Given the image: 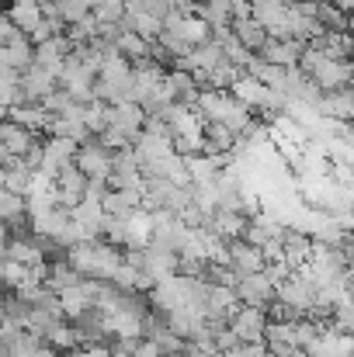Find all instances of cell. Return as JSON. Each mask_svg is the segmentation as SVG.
Masks as SVG:
<instances>
[{
  "mask_svg": "<svg viewBox=\"0 0 354 357\" xmlns=\"http://www.w3.org/2000/svg\"><path fill=\"white\" fill-rule=\"evenodd\" d=\"M56 35H66V24H63V21H52V17H42V21H38V24L28 31L31 45H42V42L56 38Z\"/></svg>",
  "mask_w": 354,
  "mask_h": 357,
  "instance_id": "cell-18",
  "label": "cell"
},
{
  "mask_svg": "<svg viewBox=\"0 0 354 357\" xmlns=\"http://www.w3.org/2000/svg\"><path fill=\"white\" fill-rule=\"evenodd\" d=\"M351 91H354V80H351Z\"/></svg>",
  "mask_w": 354,
  "mask_h": 357,
  "instance_id": "cell-24",
  "label": "cell"
},
{
  "mask_svg": "<svg viewBox=\"0 0 354 357\" xmlns=\"http://www.w3.org/2000/svg\"><path fill=\"white\" fill-rule=\"evenodd\" d=\"M112 156H115V153H108V149L91 135L84 146H77L73 167H77L84 177H91V181H108V177H112Z\"/></svg>",
  "mask_w": 354,
  "mask_h": 357,
  "instance_id": "cell-1",
  "label": "cell"
},
{
  "mask_svg": "<svg viewBox=\"0 0 354 357\" xmlns=\"http://www.w3.org/2000/svg\"><path fill=\"white\" fill-rule=\"evenodd\" d=\"M233 35L236 42L243 45V49H250L253 56L264 49V42H267V31H264V24H257L253 17H246V21H233Z\"/></svg>",
  "mask_w": 354,
  "mask_h": 357,
  "instance_id": "cell-14",
  "label": "cell"
},
{
  "mask_svg": "<svg viewBox=\"0 0 354 357\" xmlns=\"http://www.w3.org/2000/svg\"><path fill=\"white\" fill-rule=\"evenodd\" d=\"M306 42H299V38H267L264 42V49L257 52V59L260 63H267V66H281V70H299V59L306 56Z\"/></svg>",
  "mask_w": 354,
  "mask_h": 357,
  "instance_id": "cell-2",
  "label": "cell"
},
{
  "mask_svg": "<svg viewBox=\"0 0 354 357\" xmlns=\"http://www.w3.org/2000/svg\"><path fill=\"white\" fill-rule=\"evenodd\" d=\"M226 267L233 271L236 278H250V274H260L267 264H264V253L243 239H233L226 243Z\"/></svg>",
  "mask_w": 354,
  "mask_h": 357,
  "instance_id": "cell-5",
  "label": "cell"
},
{
  "mask_svg": "<svg viewBox=\"0 0 354 357\" xmlns=\"http://www.w3.org/2000/svg\"><path fill=\"white\" fill-rule=\"evenodd\" d=\"M230 330L236 333L239 344H260L264 340V330H267V312L264 309H250V305H239L230 319Z\"/></svg>",
  "mask_w": 354,
  "mask_h": 357,
  "instance_id": "cell-6",
  "label": "cell"
},
{
  "mask_svg": "<svg viewBox=\"0 0 354 357\" xmlns=\"http://www.w3.org/2000/svg\"><path fill=\"white\" fill-rule=\"evenodd\" d=\"M0 14H7V0H0Z\"/></svg>",
  "mask_w": 354,
  "mask_h": 357,
  "instance_id": "cell-23",
  "label": "cell"
},
{
  "mask_svg": "<svg viewBox=\"0 0 354 357\" xmlns=\"http://www.w3.org/2000/svg\"><path fill=\"white\" fill-rule=\"evenodd\" d=\"M7 239H10V229H7V226H3V222H0V250H3V246H7Z\"/></svg>",
  "mask_w": 354,
  "mask_h": 357,
  "instance_id": "cell-22",
  "label": "cell"
},
{
  "mask_svg": "<svg viewBox=\"0 0 354 357\" xmlns=\"http://www.w3.org/2000/svg\"><path fill=\"white\" fill-rule=\"evenodd\" d=\"M195 17H202L212 31L216 28H233V0H202Z\"/></svg>",
  "mask_w": 354,
  "mask_h": 357,
  "instance_id": "cell-13",
  "label": "cell"
},
{
  "mask_svg": "<svg viewBox=\"0 0 354 357\" xmlns=\"http://www.w3.org/2000/svg\"><path fill=\"white\" fill-rule=\"evenodd\" d=\"M70 215H73V222H77V226H80V229H84V233H87L91 239L101 236V229H105V219H108L101 202H80V205H77Z\"/></svg>",
  "mask_w": 354,
  "mask_h": 357,
  "instance_id": "cell-11",
  "label": "cell"
},
{
  "mask_svg": "<svg viewBox=\"0 0 354 357\" xmlns=\"http://www.w3.org/2000/svg\"><path fill=\"white\" fill-rule=\"evenodd\" d=\"M156 45H160V49H167L174 59H184V56L191 52V45H188V42H184V38L174 31V28H163V35L156 38Z\"/></svg>",
  "mask_w": 354,
  "mask_h": 357,
  "instance_id": "cell-19",
  "label": "cell"
},
{
  "mask_svg": "<svg viewBox=\"0 0 354 357\" xmlns=\"http://www.w3.org/2000/svg\"><path fill=\"white\" fill-rule=\"evenodd\" d=\"M73 105H77V101H73V98H70V91H63V87H56L52 94H45V98H42V112H45V115H52V119H63Z\"/></svg>",
  "mask_w": 354,
  "mask_h": 357,
  "instance_id": "cell-17",
  "label": "cell"
},
{
  "mask_svg": "<svg viewBox=\"0 0 354 357\" xmlns=\"http://www.w3.org/2000/svg\"><path fill=\"white\" fill-rule=\"evenodd\" d=\"M236 302L239 305H250V309H267L274 302V284L271 278L260 271V274H250V278H239L236 281Z\"/></svg>",
  "mask_w": 354,
  "mask_h": 357,
  "instance_id": "cell-4",
  "label": "cell"
},
{
  "mask_svg": "<svg viewBox=\"0 0 354 357\" xmlns=\"http://www.w3.org/2000/svg\"><path fill=\"white\" fill-rule=\"evenodd\" d=\"M87 184H91V177H84L77 167H66V170L52 181V202H56L59 208L73 212V208L87 198Z\"/></svg>",
  "mask_w": 354,
  "mask_h": 357,
  "instance_id": "cell-3",
  "label": "cell"
},
{
  "mask_svg": "<svg viewBox=\"0 0 354 357\" xmlns=\"http://www.w3.org/2000/svg\"><path fill=\"white\" fill-rule=\"evenodd\" d=\"M7 17L14 21L17 31H31L38 21H42V0H10L7 3Z\"/></svg>",
  "mask_w": 354,
  "mask_h": 357,
  "instance_id": "cell-12",
  "label": "cell"
},
{
  "mask_svg": "<svg viewBox=\"0 0 354 357\" xmlns=\"http://www.w3.org/2000/svg\"><path fill=\"white\" fill-rule=\"evenodd\" d=\"M56 87H59V77H52V73L42 70V66H28V70L21 73V91H24L28 105H42V98L52 94Z\"/></svg>",
  "mask_w": 354,
  "mask_h": 357,
  "instance_id": "cell-9",
  "label": "cell"
},
{
  "mask_svg": "<svg viewBox=\"0 0 354 357\" xmlns=\"http://www.w3.org/2000/svg\"><path fill=\"white\" fill-rule=\"evenodd\" d=\"M316 21H320V28H323V31H348L351 14H344L334 0H323V3L316 7Z\"/></svg>",
  "mask_w": 354,
  "mask_h": 357,
  "instance_id": "cell-15",
  "label": "cell"
},
{
  "mask_svg": "<svg viewBox=\"0 0 354 357\" xmlns=\"http://www.w3.org/2000/svg\"><path fill=\"white\" fill-rule=\"evenodd\" d=\"M108 125H115L121 132H128L132 139H139V135H142V125H146V115H142L139 105L121 101V105H112V108H108Z\"/></svg>",
  "mask_w": 354,
  "mask_h": 357,
  "instance_id": "cell-10",
  "label": "cell"
},
{
  "mask_svg": "<svg viewBox=\"0 0 354 357\" xmlns=\"http://www.w3.org/2000/svg\"><path fill=\"white\" fill-rule=\"evenodd\" d=\"M354 80V59H327L323 70L313 77V84L327 94V91H341V87H351Z\"/></svg>",
  "mask_w": 354,
  "mask_h": 357,
  "instance_id": "cell-8",
  "label": "cell"
},
{
  "mask_svg": "<svg viewBox=\"0 0 354 357\" xmlns=\"http://www.w3.org/2000/svg\"><path fill=\"white\" fill-rule=\"evenodd\" d=\"M21 35H24V31H17V28H14V21H10L7 14H0V49H7V45H10V42H17Z\"/></svg>",
  "mask_w": 354,
  "mask_h": 357,
  "instance_id": "cell-20",
  "label": "cell"
},
{
  "mask_svg": "<svg viewBox=\"0 0 354 357\" xmlns=\"http://www.w3.org/2000/svg\"><path fill=\"white\" fill-rule=\"evenodd\" d=\"M125 28L135 31L139 38H146V42H156L163 35V21L156 14H132V17H125Z\"/></svg>",
  "mask_w": 354,
  "mask_h": 357,
  "instance_id": "cell-16",
  "label": "cell"
},
{
  "mask_svg": "<svg viewBox=\"0 0 354 357\" xmlns=\"http://www.w3.org/2000/svg\"><path fill=\"white\" fill-rule=\"evenodd\" d=\"M70 52H73V42H70L66 35H56V38L35 45V66H42V70H49L52 77H59V73H63V59H66Z\"/></svg>",
  "mask_w": 354,
  "mask_h": 357,
  "instance_id": "cell-7",
  "label": "cell"
},
{
  "mask_svg": "<svg viewBox=\"0 0 354 357\" xmlns=\"http://www.w3.org/2000/svg\"><path fill=\"white\" fill-rule=\"evenodd\" d=\"M334 3H337L344 14H351V10H354V0H334Z\"/></svg>",
  "mask_w": 354,
  "mask_h": 357,
  "instance_id": "cell-21",
  "label": "cell"
}]
</instances>
